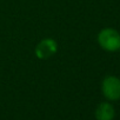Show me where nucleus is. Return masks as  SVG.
<instances>
[{
  "label": "nucleus",
  "mask_w": 120,
  "mask_h": 120,
  "mask_svg": "<svg viewBox=\"0 0 120 120\" xmlns=\"http://www.w3.org/2000/svg\"><path fill=\"white\" fill-rule=\"evenodd\" d=\"M97 42L106 52H118L120 51V32L113 27H104L97 35Z\"/></svg>",
  "instance_id": "f257e3e1"
},
{
  "label": "nucleus",
  "mask_w": 120,
  "mask_h": 120,
  "mask_svg": "<svg viewBox=\"0 0 120 120\" xmlns=\"http://www.w3.org/2000/svg\"><path fill=\"white\" fill-rule=\"evenodd\" d=\"M101 94L107 101L114 102L120 100V78L113 74L106 75L101 81Z\"/></svg>",
  "instance_id": "f03ea898"
},
{
  "label": "nucleus",
  "mask_w": 120,
  "mask_h": 120,
  "mask_svg": "<svg viewBox=\"0 0 120 120\" xmlns=\"http://www.w3.org/2000/svg\"><path fill=\"white\" fill-rule=\"evenodd\" d=\"M58 41L54 38L46 37L39 40V42L34 47V55L39 60H48L54 56L58 52Z\"/></svg>",
  "instance_id": "7ed1b4c3"
},
{
  "label": "nucleus",
  "mask_w": 120,
  "mask_h": 120,
  "mask_svg": "<svg viewBox=\"0 0 120 120\" xmlns=\"http://www.w3.org/2000/svg\"><path fill=\"white\" fill-rule=\"evenodd\" d=\"M95 120H113L115 118V108L111 101H102L98 104L94 111Z\"/></svg>",
  "instance_id": "20e7f679"
}]
</instances>
